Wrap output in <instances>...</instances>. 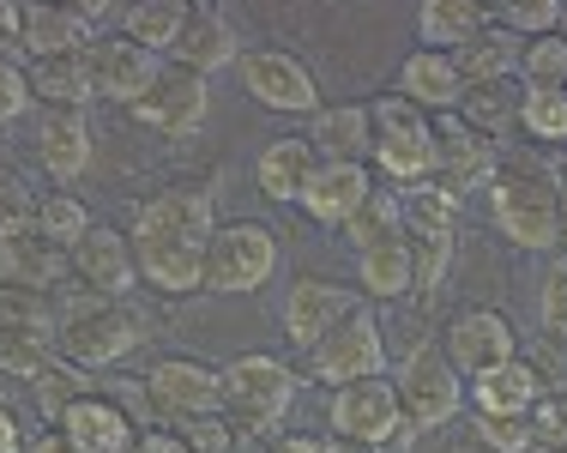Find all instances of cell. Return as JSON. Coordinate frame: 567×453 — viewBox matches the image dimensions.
I'll list each match as a JSON object with an SVG mask.
<instances>
[{"mask_svg":"<svg viewBox=\"0 0 567 453\" xmlns=\"http://www.w3.org/2000/svg\"><path fill=\"white\" fill-rule=\"evenodd\" d=\"M0 24H7L12 49H19V37H24V7H19V0H7V7H0ZM12 49H7V55H12Z\"/></svg>","mask_w":567,"mask_h":453,"instance_id":"f907efd6","label":"cell"},{"mask_svg":"<svg viewBox=\"0 0 567 453\" xmlns=\"http://www.w3.org/2000/svg\"><path fill=\"white\" fill-rule=\"evenodd\" d=\"M145 393H152V411L164 430H182L194 418H212L224 411V369H206L194 357H164V363L145 369Z\"/></svg>","mask_w":567,"mask_h":453,"instance_id":"30bf717a","label":"cell"},{"mask_svg":"<svg viewBox=\"0 0 567 453\" xmlns=\"http://www.w3.org/2000/svg\"><path fill=\"white\" fill-rule=\"evenodd\" d=\"M465 73H458L453 55H441V49H416V55H404L399 66V97L416 103L423 115H453L458 103H465Z\"/></svg>","mask_w":567,"mask_h":453,"instance_id":"d6986e66","label":"cell"},{"mask_svg":"<svg viewBox=\"0 0 567 453\" xmlns=\"http://www.w3.org/2000/svg\"><path fill=\"white\" fill-rule=\"evenodd\" d=\"M537 399H544V388H537V375L525 363L489 369V375L471 381V405H477V418H532Z\"/></svg>","mask_w":567,"mask_h":453,"instance_id":"f1b7e54d","label":"cell"},{"mask_svg":"<svg viewBox=\"0 0 567 453\" xmlns=\"http://www.w3.org/2000/svg\"><path fill=\"white\" fill-rule=\"evenodd\" d=\"M212 236H218V206L199 182H175V188L152 194L133 218V243L145 248H212Z\"/></svg>","mask_w":567,"mask_h":453,"instance_id":"52a82bcc","label":"cell"},{"mask_svg":"<svg viewBox=\"0 0 567 453\" xmlns=\"http://www.w3.org/2000/svg\"><path fill=\"white\" fill-rule=\"evenodd\" d=\"M290 399H296V375L278 357L248 351L236 363H224V418L241 435H272L290 418Z\"/></svg>","mask_w":567,"mask_h":453,"instance_id":"277c9868","label":"cell"},{"mask_svg":"<svg viewBox=\"0 0 567 453\" xmlns=\"http://www.w3.org/2000/svg\"><path fill=\"white\" fill-rule=\"evenodd\" d=\"M145 344V315L133 302L97 297V290H66L61 302V357L79 369H110Z\"/></svg>","mask_w":567,"mask_h":453,"instance_id":"7a4b0ae2","label":"cell"},{"mask_svg":"<svg viewBox=\"0 0 567 453\" xmlns=\"http://www.w3.org/2000/svg\"><path fill=\"white\" fill-rule=\"evenodd\" d=\"M495 24L489 7L477 0H423L416 7V31H423V49H441V55H458L471 37H483Z\"/></svg>","mask_w":567,"mask_h":453,"instance_id":"d4e9b609","label":"cell"},{"mask_svg":"<svg viewBox=\"0 0 567 453\" xmlns=\"http://www.w3.org/2000/svg\"><path fill=\"white\" fill-rule=\"evenodd\" d=\"M357 285L369 297H404V290H416V243L399 236V243H381L369 255H357Z\"/></svg>","mask_w":567,"mask_h":453,"instance_id":"4dcf8cb0","label":"cell"},{"mask_svg":"<svg viewBox=\"0 0 567 453\" xmlns=\"http://www.w3.org/2000/svg\"><path fill=\"white\" fill-rule=\"evenodd\" d=\"M61 435H66V447H73V453H133L145 430L115 405L110 393H91V399H79V405L66 411Z\"/></svg>","mask_w":567,"mask_h":453,"instance_id":"ac0fdd59","label":"cell"},{"mask_svg":"<svg viewBox=\"0 0 567 453\" xmlns=\"http://www.w3.org/2000/svg\"><path fill=\"white\" fill-rule=\"evenodd\" d=\"M272 272H278V236L266 230V224H254V218L218 224V236H212V248H206V290H218V297H248V290H260Z\"/></svg>","mask_w":567,"mask_h":453,"instance_id":"ba28073f","label":"cell"},{"mask_svg":"<svg viewBox=\"0 0 567 453\" xmlns=\"http://www.w3.org/2000/svg\"><path fill=\"white\" fill-rule=\"evenodd\" d=\"M85 73H91V91L103 103H121V110H140L145 97L157 91V79L169 73L152 49H140L127 31H110L85 49Z\"/></svg>","mask_w":567,"mask_h":453,"instance_id":"9c48e42d","label":"cell"},{"mask_svg":"<svg viewBox=\"0 0 567 453\" xmlns=\"http://www.w3.org/2000/svg\"><path fill=\"white\" fill-rule=\"evenodd\" d=\"M561 176L537 152H507L489 182L495 224L513 248H556L561 243Z\"/></svg>","mask_w":567,"mask_h":453,"instance_id":"6da1fadb","label":"cell"},{"mask_svg":"<svg viewBox=\"0 0 567 453\" xmlns=\"http://www.w3.org/2000/svg\"><path fill=\"white\" fill-rule=\"evenodd\" d=\"M31 85H37V103L49 110H85L97 91H91V73H85V55H55V61H31Z\"/></svg>","mask_w":567,"mask_h":453,"instance_id":"836d02e7","label":"cell"},{"mask_svg":"<svg viewBox=\"0 0 567 453\" xmlns=\"http://www.w3.org/2000/svg\"><path fill=\"white\" fill-rule=\"evenodd\" d=\"M0 91H7V97H0V115H7V127H12V122H19V115L37 103L31 66H19V55H7V61H0Z\"/></svg>","mask_w":567,"mask_h":453,"instance_id":"bcb514c9","label":"cell"},{"mask_svg":"<svg viewBox=\"0 0 567 453\" xmlns=\"http://www.w3.org/2000/svg\"><path fill=\"white\" fill-rule=\"evenodd\" d=\"M308 145L320 152V164H362V157H374V110L369 103L320 110L308 127Z\"/></svg>","mask_w":567,"mask_h":453,"instance_id":"7402d4cb","label":"cell"},{"mask_svg":"<svg viewBox=\"0 0 567 453\" xmlns=\"http://www.w3.org/2000/svg\"><path fill=\"white\" fill-rule=\"evenodd\" d=\"M31 453H73V447H66V435L55 430V435H37V442H31Z\"/></svg>","mask_w":567,"mask_h":453,"instance_id":"816d5d0a","label":"cell"},{"mask_svg":"<svg viewBox=\"0 0 567 453\" xmlns=\"http://www.w3.org/2000/svg\"><path fill=\"white\" fill-rule=\"evenodd\" d=\"M308 375L327 381V388H357V381H374L386 375V339H381V321L374 309H357L350 321L308 357Z\"/></svg>","mask_w":567,"mask_h":453,"instance_id":"8fae6325","label":"cell"},{"mask_svg":"<svg viewBox=\"0 0 567 453\" xmlns=\"http://www.w3.org/2000/svg\"><path fill=\"white\" fill-rule=\"evenodd\" d=\"M327 435L339 442H362V447H393V442H416L411 418H404V399L399 381L374 375L357 381V388H339L327 405Z\"/></svg>","mask_w":567,"mask_h":453,"instance_id":"5b68a950","label":"cell"},{"mask_svg":"<svg viewBox=\"0 0 567 453\" xmlns=\"http://www.w3.org/2000/svg\"><path fill=\"white\" fill-rule=\"evenodd\" d=\"M561 243H567V194H561Z\"/></svg>","mask_w":567,"mask_h":453,"instance_id":"f5cc1de1","label":"cell"},{"mask_svg":"<svg viewBox=\"0 0 567 453\" xmlns=\"http://www.w3.org/2000/svg\"><path fill=\"white\" fill-rule=\"evenodd\" d=\"M175 435H182V442L194 447V453H241V430L224 418V411H212V418H194V423H182Z\"/></svg>","mask_w":567,"mask_h":453,"instance_id":"b9f144b4","label":"cell"},{"mask_svg":"<svg viewBox=\"0 0 567 453\" xmlns=\"http://www.w3.org/2000/svg\"><path fill=\"white\" fill-rule=\"evenodd\" d=\"M537 315H544L549 339H567V260H549L544 290H537Z\"/></svg>","mask_w":567,"mask_h":453,"instance_id":"ee69618b","label":"cell"},{"mask_svg":"<svg viewBox=\"0 0 567 453\" xmlns=\"http://www.w3.org/2000/svg\"><path fill=\"white\" fill-rule=\"evenodd\" d=\"M458 73H465V85H502V79H519V61H525V37L502 31V24H489L483 37H471L465 49H458Z\"/></svg>","mask_w":567,"mask_h":453,"instance_id":"4316f807","label":"cell"},{"mask_svg":"<svg viewBox=\"0 0 567 453\" xmlns=\"http://www.w3.org/2000/svg\"><path fill=\"white\" fill-rule=\"evenodd\" d=\"M374 164L386 169V182L399 188H423L441 176V140L416 103L404 97H381L374 103Z\"/></svg>","mask_w":567,"mask_h":453,"instance_id":"3957f363","label":"cell"},{"mask_svg":"<svg viewBox=\"0 0 567 453\" xmlns=\"http://www.w3.org/2000/svg\"><path fill=\"white\" fill-rule=\"evenodd\" d=\"M31 393H37V418L43 423H66V411L79 405V399H91V393H103V381H91V369H79V363H66V357H55V363L43 369V375L31 381Z\"/></svg>","mask_w":567,"mask_h":453,"instance_id":"d6a6232c","label":"cell"},{"mask_svg":"<svg viewBox=\"0 0 567 453\" xmlns=\"http://www.w3.org/2000/svg\"><path fill=\"white\" fill-rule=\"evenodd\" d=\"M495 24L525 37V43H537V37H561L567 7L561 0H507V7H495Z\"/></svg>","mask_w":567,"mask_h":453,"instance_id":"74e56055","label":"cell"},{"mask_svg":"<svg viewBox=\"0 0 567 453\" xmlns=\"http://www.w3.org/2000/svg\"><path fill=\"white\" fill-rule=\"evenodd\" d=\"M169 55H175V66H182V73H199V79H212L218 66L241 61V49H236V31H229V19H224V12H212V7H194V19H187L182 43H175Z\"/></svg>","mask_w":567,"mask_h":453,"instance_id":"cb8c5ba5","label":"cell"},{"mask_svg":"<svg viewBox=\"0 0 567 453\" xmlns=\"http://www.w3.org/2000/svg\"><path fill=\"white\" fill-rule=\"evenodd\" d=\"M357 309H362V302H357V290H350V285H332V278H302V285L284 297V339H290L296 351L315 357Z\"/></svg>","mask_w":567,"mask_h":453,"instance_id":"7c38bea8","label":"cell"},{"mask_svg":"<svg viewBox=\"0 0 567 453\" xmlns=\"http://www.w3.org/2000/svg\"><path fill=\"white\" fill-rule=\"evenodd\" d=\"M241 73V91H248L254 103H266V110H284V115H320V85L315 73H308L296 55H284V49H248V55L236 61Z\"/></svg>","mask_w":567,"mask_h":453,"instance_id":"4fadbf2b","label":"cell"},{"mask_svg":"<svg viewBox=\"0 0 567 453\" xmlns=\"http://www.w3.org/2000/svg\"><path fill=\"white\" fill-rule=\"evenodd\" d=\"M206 110H212V79L169 66V73L157 79V91L133 115H140L145 127H157V133H199L206 127Z\"/></svg>","mask_w":567,"mask_h":453,"instance_id":"e0dca14e","label":"cell"},{"mask_svg":"<svg viewBox=\"0 0 567 453\" xmlns=\"http://www.w3.org/2000/svg\"><path fill=\"white\" fill-rule=\"evenodd\" d=\"M399 236H411V230H404V199L393 188H374L369 206L350 218V243H357V255H369V248L399 243Z\"/></svg>","mask_w":567,"mask_h":453,"instance_id":"d590c367","label":"cell"},{"mask_svg":"<svg viewBox=\"0 0 567 453\" xmlns=\"http://www.w3.org/2000/svg\"><path fill=\"white\" fill-rule=\"evenodd\" d=\"M315 169H320V152L302 133V140H272L266 145L260 164H254V182H260L266 199H302L308 182H315Z\"/></svg>","mask_w":567,"mask_h":453,"instance_id":"484cf974","label":"cell"},{"mask_svg":"<svg viewBox=\"0 0 567 453\" xmlns=\"http://www.w3.org/2000/svg\"><path fill=\"white\" fill-rule=\"evenodd\" d=\"M31 224H37V236H43V243L66 248V255H73V248L97 230V224H91V212L79 206L73 194H43V199H37V218Z\"/></svg>","mask_w":567,"mask_h":453,"instance_id":"8d00e7d4","label":"cell"},{"mask_svg":"<svg viewBox=\"0 0 567 453\" xmlns=\"http://www.w3.org/2000/svg\"><path fill=\"white\" fill-rule=\"evenodd\" d=\"M133 453H194V447H187L175 430H145V435H140V447H133Z\"/></svg>","mask_w":567,"mask_h":453,"instance_id":"7dc6e473","label":"cell"},{"mask_svg":"<svg viewBox=\"0 0 567 453\" xmlns=\"http://www.w3.org/2000/svg\"><path fill=\"white\" fill-rule=\"evenodd\" d=\"M0 453H31V442H24V430H19V411H0Z\"/></svg>","mask_w":567,"mask_h":453,"instance_id":"c3c4849f","label":"cell"},{"mask_svg":"<svg viewBox=\"0 0 567 453\" xmlns=\"http://www.w3.org/2000/svg\"><path fill=\"white\" fill-rule=\"evenodd\" d=\"M447 357H453V369L458 375H489V369H507V363H519V332H513L507 315H495V309H465V315H453V327H447Z\"/></svg>","mask_w":567,"mask_h":453,"instance_id":"5bb4252c","label":"cell"},{"mask_svg":"<svg viewBox=\"0 0 567 453\" xmlns=\"http://www.w3.org/2000/svg\"><path fill=\"white\" fill-rule=\"evenodd\" d=\"M369 194H374V182H369V169H362V164H320L315 182H308V194H302V206H308V218H315V224L350 230V218L369 206Z\"/></svg>","mask_w":567,"mask_h":453,"instance_id":"44dd1931","label":"cell"},{"mask_svg":"<svg viewBox=\"0 0 567 453\" xmlns=\"http://www.w3.org/2000/svg\"><path fill=\"white\" fill-rule=\"evenodd\" d=\"M532 453H549V447H567V393H544L532 405Z\"/></svg>","mask_w":567,"mask_h":453,"instance_id":"7bdbcfd3","label":"cell"},{"mask_svg":"<svg viewBox=\"0 0 567 453\" xmlns=\"http://www.w3.org/2000/svg\"><path fill=\"white\" fill-rule=\"evenodd\" d=\"M561 37H567V24H561Z\"/></svg>","mask_w":567,"mask_h":453,"instance_id":"11a10c76","label":"cell"},{"mask_svg":"<svg viewBox=\"0 0 567 453\" xmlns=\"http://www.w3.org/2000/svg\"><path fill=\"white\" fill-rule=\"evenodd\" d=\"M477 442L495 453H532V418H477Z\"/></svg>","mask_w":567,"mask_h":453,"instance_id":"f6af8a7d","label":"cell"},{"mask_svg":"<svg viewBox=\"0 0 567 453\" xmlns=\"http://www.w3.org/2000/svg\"><path fill=\"white\" fill-rule=\"evenodd\" d=\"M519 110H525V85H519V79H502V85L465 91V103H458V122L477 127L483 140H507V133H519Z\"/></svg>","mask_w":567,"mask_h":453,"instance_id":"f546056e","label":"cell"},{"mask_svg":"<svg viewBox=\"0 0 567 453\" xmlns=\"http://www.w3.org/2000/svg\"><path fill=\"white\" fill-rule=\"evenodd\" d=\"M519 133L544 145H567V91H525Z\"/></svg>","mask_w":567,"mask_h":453,"instance_id":"ab89813d","label":"cell"},{"mask_svg":"<svg viewBox=\"0 0 567 453\" xmlns=\"http://www.w3.org/2000/svg\"><path fill=\"white\" fill-rule=\"evenodd\" d=\"M399 199H404V230H411V243H453V224H458L453 188L423 182V188H399Z\"/></svg>","mask_w":567,"mask_h":453,"instance_id":"1f68e13d","label":"cell"},{"mask_svg":"<svg viewBox=\"0 0 567 453\" xmlns=\"http://www.w3.org/2000/svg\"><path fill=\"white\" fill-rule=\"evenodd\" d=\"M519 363L537 375V388L544 393H567V339H532V344H519Z\"/></svg>","mask_w":567,"mask_h":453,"instance_id":"60d3db41","label":"cell"},{"mask_svg":"<svg viewBox=\"0 0 567 453\" xmlns=\"http://www.w3.org/2000/svg\"><path fill=\"white\" fill-rule=\"evenodd\" d=\"M73 278H79V290H97V297L127 302V290L140 285V255H133V236H121L115 224H97V230L73 248Z\"/></svg>","mask_w":567,"mask_h":453,"instance_id":"9a60e30c","label":"cell"},{"mask_svg":"<svg viewBox=\"0 0 567 453\" xmlns=\"http://www.w3.org/2000/svg\"><path fill=\"white\" fill-rule=\"evenodd\" d=\"M435 140H441V188L465 194L477 188V182H495V169H502V157H495V140H483L477 127H465L458 115H441L435 122Z\"/></svg>","mask_w":567,"mask_h":453,"instance_id":"ffe728a7","label":"cell"},{"mask_svg":"<svg viewBox=\"0 0 567 453\" xmlns=\"http://www.w3.org/2000/svg\"><path fill=\"white\" fill-rule=\"evenodd\" d=\"M549 453H567V447H549Z\"/></svg>","mask_w":567,"mask_h":453,"instance_id":"db71d44e","label":"cell"},{"mask_svg":"<svg viewBox=\"0 0 567 453\" xmlns=\"http://www.w3.org/2000/svg\"><path fill=\"white\" fill-rule=\"evenodd\" d=\"M519 85L525 91H567V37H537V43H525Z\"/></svg>","mask_w":567,"mask_h":453,"instance_id":"f35d334b","label":"cell"},{"mask_svg":"<svg viewBox=\"0 0 567 453\" xmlns=\"http://www.w3.org/2000/svg\"><path fill=\"white\" fill-rule=\"evenodd\" d=\"M399 399H404V418H411V430H441V423H453V411L465 405V381H458L453 357L441 339H423L411 357L399 363Z\"/></svg>","mask_w":567,"mask_h":453,"instance_id":"8992f818","label":"cell"},{"mask_svg":"<svg viewBox=\"0 0 567 453\" xmlns=\"http://www.w3.org/2000/svg\"><path fill=\"white\" fill-rule=\"evenodd\" d=\"M37 157H43V169L55 182H79L91 164V127L79 110H43V122H37Z\"/></svg>","mask_w":567,"mask_h":453,"instance_id":"603a6c76","label":"cell"},{"mask_svg":"<svg viewBox=\"0 0 567 453\" xmlns=\"http://www.w3.org/2000/svg\"><path fill=\"white\" fill-rule=\"evenodd\" d=\"M266 453H327V435H315V442H308V435H284V442H272Z\"/></svg>","mask_w":567,"mask_h":453,"instance_id":"681fc988","label":"cell"},{"mask_svg":"<svg viewBox=\"0 0 567 453\" xmlns=\"http://www.w3.org/2000/svg\"><path fill=\"white\" fill-rule=\"evenodd\" d=\"M187 19H194V7H182V0H140V7H127V19H121V31H127L140 49H152V55H164V49H175V43H182Z\"/></svg>","mask_w":567,"mask_h":453,"instance_id":"e575fe53","label":"cell"},{"mask_svg":"<svg viewBox=\"0 0 567 453\" xmlns=\"http://www.w3.org/2000/svg\"><path fill=\"white\" fill-rule=\"evenodd\" d=\"M61 272H73V255L37 236L31 218H7L0 224V278L19 290H49Z\"/></svg>","mask_w":567,"mask_h":453,"instance_id":"2e32d148","label":"cell"},{"mask_svg":"<svg viewBox=\"0 0 567 453\" xmlns=\"http://www.w3.org/2000/svg\"><path fill=\"white\" fill-rule=\"evenodd\" d=\"M19 49L31 61H55V55H85L91 31L73 19V7H24V37Z\"/></svg>","mask_w":567,"mask_h":453,"instance_id":"83f0119b","label":"cell"}]
</instances>
